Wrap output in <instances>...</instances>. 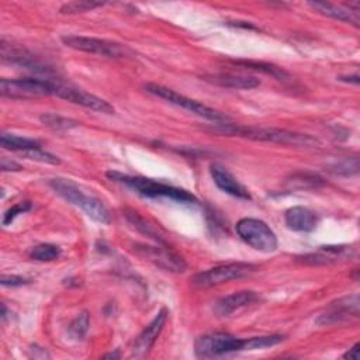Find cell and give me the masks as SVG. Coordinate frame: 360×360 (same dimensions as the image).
<instances>
[{"label":"cell","mask_w":360,"mask_h":360,"mask_svg":"<svg viewBox=\"0 0 360 360\" xmlns=\"http://www.w3.org/2000/svg\"><path fill=\"white\" fill-rule=\"evenodd\" d=\"M207 129L221 135L240 136V138H248L253 141H264V142H274V143L292 145V146L312 148L319 145V141L311 135L280 129V128H271V127H246L239 124L217 122Z\"/></svg>","instance_id":"obj_1"},{"label":"cell","mask_w":360,"mask_h":360,"mask_svg":"<svg viewBox=\"0 0 360 360\" xmlns=\"http://www.w3.org/2000/svg\"><path fill=\"white\" fill-rule=\"evenodd\" d=\"M107 177L112 181L121 183L129 188H132L135 193L143 195V197H149V198H169V200H174L179 202H197L195 195H193L191 193L170 186V184H165L160 183L158 180H152V179H146L142 176H129V174H122L120 172H107Z\"/></svg>","instance_id":"obj_2"},{"label":"cell","mask_w":360,"mask_h":360,"mask_svg":"<svg viewBox=\"0 0 360 360\" xmlns=\"http://www.w3.org/2000/svg\"><path fill=\"white\" fill-rule=\"evenodd\" d=\"M49 186L53 188L56 194H59L68 202L82 208L91 219L108 225L111 222V215L105 204L97 197L87 195L82 191V188L69 179L56 177L49 181Z\"/></svg>","instance_id":"obj_3"},{"label":"cell","mask_w":360,"mask_h":360,"mask_svg":"<svg viewBox=\"0 0 360 360\" xmlns=\"http://www.w3.org/2000/svg\"><path fill=\"white\" fill-rule=\"evenodd\" d=\"M62 42L66 46L73 48L76 51L94 53V55H100V56H105V58H111V59H128V58L135 56L134 49H131L125 44L101 39V38H94V37L65 35V37H62Z\"/></svg>","instance_id":"obj_4"},{"label":"cell","mask_w":360,"mask_h":360,"mask_svg":"<svg viewBox=\"0 0 360 360\" xmlns=\"http://www.w3.org/2000/svg\"><path fill=\"white\" fill-rule=\"evenodd\" d=\"M143 89L149 93V94H153L159 98H163L174 105H179L201 118H205V120H210L212 122H226L229 120V117L218 110H214L197 100H193L190 97H186L169 87H165V86H160V84H156V83H146L143 86Z\"/></svg>","instance_id":"obj_5"},{"label":"cell","mask_w":360,"mask_h":360,"mask_svg":"<svg viewBox=\"0 0 360 360\" xmlns=\"http://www.w3.org/2000/svg\"><path fill=\"white\" fill-rule=\"evenodd\" d=\"M194 350L198 357H217L235 352L249 350V338L240 339L225 332L208 333L197 338Z\"/></svg>","instance_id":"obj_6"},{"label":"cell","mask_w":360,"mask_h":360,"mask_svg":"<svg viewBox=\"0 0 360 360\" xmlns=\"http://www.w3.org/2000/svg\"><path fill=\"white\" fill-rule=\"evenodd\" d=\"M256 270H257V266L252 264V263L236 262V263L219 264V266H215L208 270L197 273L191 278V284L198 288H208V287L228 283L231 280L248 277V276L253 274Z\"/></svg>","instance_id":"obj_7"},{"label":"cell","mask_w":360,"mask_h":360,"mask_svg":"<svg viewBox=\"0 0 360 360\" xmlns=\"http://www.w3.org/2000/svg\"><path fill=\"white\" fill-rule=\"evenodd\" d=\"M55 80L49 79H1L0 94L7 98H37L44 96H53Z\"/></svg>","instance_id":"obj_8"},{"label":"cell","mask_w":360,"mask_h":360,"mask_svg":"<svg viewBox=\"0 0 360 360\" xmlns=\"http://www.w3.org/2000/svg\"><path fill=\"white\" fill-rule=\"evenodd\" d=\"M236 232L240 239L253 249L264 253L274 252L277 249V236L273 229L262 219L242 218L236 224Z\"/></svg>","instance_id":"obj_9"},{"label":"cell","mask_w":360,"mask_h":360,"mask_svg":"<svg viewBox=\"0 0 360 360\" xmlns=\"http://www.w3.org/2000/svg\"><path fill=\"white\" fill-rule=\"evenodd\" d=\"M134 250L145 260H149L150 263L166 271L183 273L187 267L184 259L163 243H158V246L136 243L134 246Z\"/></svg>","instance_id":"obj_10"},{"label":"cell","mask_w":360,"mask_h":360,"mask_svg":"<svg viewBox=\"0 0 360 360\" xmlns=\"http://www.w3.org/2000/svg\"><path fill=\"white\" fill-rule=\"evenodd\" d=\"M53 96L68 100L73 104L94 110V111H100V112H105V114L114 112V107L108 101H105L83 89H79V87H75L72 84H66V83H62L58 80L55 82Z\"/></svg>","instance_id":"obj_11"},{"label":"cell","mask_w":360,"mask_h":360,"mask_svg":"<svg viewBox=\"0 0 360 360\" xmlns=\"http://www.w3.org/2000/svg\"><path fill=\"white\" fill-rule=\"evenodd\" d=\"M359 308H360L359 295L357 294L346 295V297H342V298L330 302L325 308V311L316 318L315 322L322 326L342 323L352 318H357Z\"/></svg>","instance_id":"obj_12"},{"label":"cell","mask_w":360,"mask_h":360,"mask_svg":"<svg viewBox=\"0 0 360 360\" xmlns=\"http://www.w3.org/2000/svg\"><path fill=\"white\" fill-rule=\"evenodd\" d=\"M166 319H167V311L163 308L156 314V316L145 326V329L135 339L134 346H132V353H131L132 357L142 359L149 353V350L155 345L158 336L160 335V332L166 323Z\"/></svg>","instance_id":"obj_13"},{"label":"cell","mask_w":360,"mask_h":360,"mask_svg":"<svg viewBox=\"0 0 360 360\" xmlns=\"http://www.w3.org/2000/svg\"><path fill=\"white\" fill-rule=\"evenodd\" d=\"M0 48H1L0 53H1L3 62L18 65V66H22L28 70L38 72V73H48L49 72V68L42 65L39 62V59H37L31 52H28L27 49L21 48V46L7 44L6 39H1Z\"/></svg>","instance_id":"obj_14"},{"label":"cell","mask_w":360,"mask_h":360,"mask_svg":"<svg viewBox=\"0 0 360 360\" xmlns=\"http://www.w3.org/2000/svg\"><path fill=\"white\" fill-rule=\"evenodd\" d=\"M210 173L211 177L214 180V183L217 184L218 188H221L224 193L240 198V200H250V193L248 191V188L240 184L228 170H225L222 166L219 165H211L210 166Z\"/></svg>","instance_id":"obj_15"},{"label":"cell","mask_w":360,"mask_h":360,"mask_svg":"<svg viewBox=\"0 0 360 360\" xmlns=\"http://www.w3.org/2000/svg\"><path fill=\"white\" fill-rule=\"evenodd\" d=\"M352 255L350 246H321L319 250L302 255L297 257L298 262L304 264H312V266H322V264H330L336 263L340 259H346Z\"/></svg>","instance_id":"obj_16"},{"label":"cell","mask_w":360,"mask_h":360,"mask_svg":"<svg viewBox=\"0 0 360 360\" xmlns=\"http://www.w3.org/2000/svg\"><path fill=\"white\" fill-rule=\"evenodd\" d=\"M257 300H259V295L255 291H250V290L236 291V292H232V294L218 300L214 305V312L218 316H228V315L233 314L235 311H238Z\"/></svg>","instance_id":"obj_17"},{"label":"cell","mask_w":360,"mask_h":360,"mask_svg":"<svg viewBox=\"0 0 360 360\" xmlns=\"http://www.w3.org/2000/svg\"><path fill=\"white\" fill-rule=\"evenodd\" d=\"M285 225L297 232H309L315 229L318 218L314 211L307 207H291L284 212Z\"/></svg>","instance_id":"obj_18"},{"label":"cell","mask_w":360,"mask_h":360,"mask_svg":"<svg viewBox=\"0 0 360 360\" xmlns=\"http://www.w3.org/2000/svg\"><path fill=\"white\" fill-rule=\"evenodd\" d=\"M202 79L215 86L229 87V89H255L260 84V80L255 76L246 75H235V73H211L204 75Z\"/></svg>","instance_id":"obj_19"},{"label":"cell","mask_w":360,"mask_h":360,"mask_svg":"<svg viewBox=\"0 0 360 360\" xmlns=\"http://www.w3.org/2000/svg\"><path fill=\"white\" fill-rule=\"evenodd\" d=\"M309 6L319 14H323L326 17L359 27V22H360L359 11L350 8V6L347 7V6H338V4H332V3H319V1L309 3Z\"/></svg>","instance_id":"obj_20"},{"label":"cell","mask_w":360,"mask_h":360,"mask_svg":"<svg viewBox=\"0 0 360 360\" xmlns=\"http://www.w3.org/2000/svg\"><path fill=\"white\" fill-rule=\"evenodd\" d=\"M235 65L245 68V69H250V70H256V72H262L264 75H270L271 77L280 80V82H287L291 79L290 73L287 70H284L280 66H276L273 63H267V62H257V60H233Z\"/></svg>","instance_id":"obj_21"},{"label":"cell","mask_w":360,"mask_h":360,"mask_svg":"<svg viewBox=\"0 0 360 360\" xmlns=\"http://www.w3.org/2000/svg\"><path fill=\"white\" fill-rule=\"evenodd\" d=\"M0 143L4 149H10V150H15V152H25V150H30V149L41 148L39 142H37L34 139L18 136V135H14V134H7V132L1 134Z\"/></svg>","instance_id":"obj_22"},{"label":"cell","mask_w":360,"mask_h":360,"mask_svg":"<svg viewBox=\"0 0 360 360\" xmlns=\"http://www.w3.org/2000/svg\"><path fill=\"white\" fill-rule=\"evenodd\" d=\"M125 217H127V219L134 225V228H136L141 233H143V235H146V236H149V238H153L158 243L166 245V242L163 240V238L160 236V233L158 232V229H156L153 225H150L145 218H142L138 212L128 210V211H125Z\"/></svg>","instance_id":"obj_23"},{"label":"cell","mask_w":360,"mask_h":360,"mask_svg":"<svg viewBox=\"0 0 360 360\" xmlns=\"http://www.w3.org/2000/svg\"><path fill=\"white\" fill-rule=\"evenodd\" d=\"M39 121L53 129V131H69V129H73L79 125L77 121L72 120V118H68V117H63V115H59V114H55V112H45L39 117Z\"/></svg>","instance_id":"obj_24"},{"label":"cell","mask_w":360,"mask_h":360,"mask_svg":"<svg viewBox=\"0 0 360 360\" xmlns=\"http://www.w3.org/2000/svg\"><path fill=\"white\" fill-rule=\"evenodd\" d=\"M60 248L52 243H39L30 250V257L38 262H52L60 256Z\"/></svg>","instance_id":"obj_25"},{"label":"cell","mask_w":360,"mask_h":360,"mask_svg":"<svg viewBox=\"0 0 360 360\" xmlns=\"http://www.w3.org/2000/svg\"><path fill=\"white\" fill-rule=\"evenodd\" d=\"M104 3L100 1H89V0H79V1H69L60 6L59 11L62 14H77V13H84L90 11L96 7H101Z\"/></svg>","instance_id":"obj_26"},{"label":"cell","mask_w":360,"mask_h":360,"mask_svg":"<svg viewBox=\"0 0 360 360\" xmlns=\"http://www.w3.org/2000/svg\"><path fill=\"white\" fill-rule=\"evenodd\" d=\"M89 322H90L89 312H87V311H83V312L79 314V315L72 321V323L69 325V332H70V335H72L75 339H83V336L86 335V332H87V329H89Z\"/></svg>","instance_id":"obj_27"},{"label":"cell","mask_w":360,"mask_h":360,"mask_svg":"<svg viewBox=\"0 0 360 360\" xmlns=\"http://www.w3.org/2000/svg\"><path fill=\"white\" fill-rule=\"evenodd\" d=\"M335 174H342V176H352L359 172V159L357 158H346L329 169Z\"/></svg>","instance_id":"obj_28"},{"label":"cell","mask_w":360,"mask_h":360,"mask_svg":"<svg viewBox=\"0 0 360 360\" xmlns=\"http://www.w3.org/2000/svg\"><path fill=\"white\" fill-rule=\"evenodd\" d=\"M21 155L27 159L37 160V162H41V163H49V165H59L60 163V159L58 156H55L49 152H45L41 148H35V149L21 152Z\"/></svg>","instance_id":"obj_29"},{"label":"cell","mask_w":360,"mask_h":360,"mask_svg":"<svg viewBox=\"0 0 360 360\" xmlns=\"http://www.w3.org/2000/svg\"><path fill=\"white\" fill-rule=\"evenodd\" d=\"M31 208V202L30 201H22V202H18L15 205H13L11 208H8L6 212H4V217H3V225H8L13 222V219L22 214V212H27L28 210Z\"/></svg>","instance_id":"obj_30"},{"label":"cell","mask_w":360,"mask_h":360,"mask_svg":"<svg viewBox=\"0 0 360 360\" xmlns=\"http://www.w3.org/2000/svg\"><path fill=\"white\" fill-rule=\"evenodd\" d=\"M0 283L3 287H20V285L28 284L30 280H27L25 277H21V276H15V274H3L0 277Z\"/></svg>","instance_id":"obj_31"},{"label":"cell","mask_w":360,"mask_h":360,"mask_svg":"<svg viewBox=\"0 0 360 360\" xmlns=\"http://www.w3.org/2000/svg\"><path fill=\"white\" fill-rule=\"evenodd\" d=\"M0 169H1V172H20L22 169V166L15 163L14 160H10L7 158H1Z\"/></svg>","instance_id":"obj_32"},{"label":"cell","mask_w":360,"mask_h":360,"mask_svg":"<svg viewBox=\"0 0 360 360\" xmlns=\"http://www.w3.org/2000/svg\"><path fill=\"white\" fill-rule=\"evenodd\" d=\"M345 359H357L359 357V343H356L352 349H349L345 354H343Z\"/></svg>","instance_id":"obj_33"},{"label":"cell","mask_w":360,"mask_h":360,"mask_svg":"<svg viewBox=\"0 0 360 360\" xmlns=\"http://www.w3.org/2000/svg\"><path fill=\"white\" fill-rule=\"evenodd\" d=\"M339 80H342V82H353V83H359V76L357 75H354V76H349V77H345V76H342V77H339Z\"/></svg>","instance_id":"obj_34"},{"label":"cell","mask_w":360,"mask_h":360,"mask_svg":"<svg viewBox=\"0 0 360 360\" xmlns=\"http://www.w3.org/2000/svg\"><path fill=\"white\" fill-rule=\"evenodd\" d=\"M104 357H112V359H118L120 354L118 353H108V354H104Z\"/></svg>","instance_id":"obj_35"}]
</instances>
